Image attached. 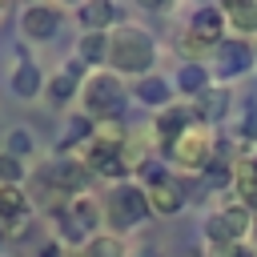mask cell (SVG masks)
<instances>
[{"instance_id": "obj_1", "label": "cell", "mask_w": 257, "mask_h": 257, "mask_svg": "<svg viewBox=\"0 0 257 257\" xmlns=\"http://www.w3.org/2000/svg\"><path fill=\"white\" fill-rule=\"evenodd\" d=\"M153 60H157V44H153V36H149L145 28L120 24L116 32H108V60H104V64H112V72L149 76Z\"/></svg>"}, {"instance_id": "obj_2", "label": "cell", "mask_w": 257, "mask_h": 257, "mask_svg": "<svg viewBox=\"0 0 257 257\" xmlns=\"http://www.w3.org/2000/svg\"><path fill=\"white\" fill-rule=\"evenodd\" d=\"M80 96H84V116L88 120H116L124 112V84L116 72H88L84 84H80Z\"/></svg>"}, {"instance_id": "obj_3", "label": "cell", "mask_w": 257, "mask_h": 257, "mask_svg": "<svg viewBox=\"0 0 257 257\" xmlns=\"http://www.w3.org/2000/svg\"><path fill=\"white\" fill-rule=\"evenodd\" d=\"M149 213H153V209H149L145 185H116V189L108 193V221H112L116 229H133V225H141Z\"/></svg>"}, {"instance_id": "obj_4", "label": "cell", "mask_w": 257, "mask_h": 257, "mask_svg": "<svg viewBox=\"0 0 257 257\" xmlns=\"http://www.w3.org/2000/svg\"><path fill=\"white\" fill-rule=\"evenodd\" d=\"M80 161H84L88 173H100V177H124V173H128L124 149H120V141L108 137V133H96L92 145H88V153H84Z\"/></svg>"}, {"instance_id": "obj_5", "label": "cell", "mask_w": 257, "mask_h": 257, "mask_svg": "<svg viewBox=\"0 0 257 257\" xmlns=\"http://www.w3.org/2000/svg\"><path fill=\"white\" fill-rule=\"evenodd\" d=\"M40 181L52 189V193H84V181H88V169H84V161H76V157H56L44 173H40Z\"/></svg>"}, {"instance_id": "obj_6", "label": "cell", "mask_w": 257, "mask_h": 257, "mask_svg": "<svg viewBox=\"0 0 257 257\" xmlns=\"http://www.w3.org/2000/svg\"><path fill=\"white\" fill-rule=\"evenodd\" d=\"M169 157H173L177 165H185V169H205V165L213 161V141H209V133L189 128V133H181V137L169 145Z\"/></svg>"}, {"instance_id": "obj_7", "label": "cell", "mask_w": 257, "mask_h": 257, "mask_svg": "<svg viewBox=\"0 0 257 257\" xmlns=\"http://www.w3.org/2000/svg\"><path fill=\"white\" fill-rule=\"evenodd\" d=\"M60 20H64V12L56 4H28L20 12V32L28 40H52L60 32Z\"/></svg>"}, {"instance_id": "obj_8", "label": "cell", "mask_w": 257, "mask_h": 257, "mask_svg": "<svg viewBox=\"0 0 257 257\" xmlns=\"http://www.w3.org/2000/svg\"><path fill=\"white\" fill-rule=\"evenodd\" d=\"M64 233L72 237V241H80L84 233H92L96 225H100V205H96V197H88V193H76L72 201H68V209H64Z\"/></svg>"}, {"instance_id": "obj_9", "label": "cell", "mask_w": 257, "mask_h": 257, "mask_svg": "<svg viewBox=\"0 0 257 257\" xmlns=\"http://www.w3.org/2000/svg\"><path fill=\"white\" fill-rule=\"evenodd\" d=\"M253 60H257L253 44H245V40H237V36H229V40L217 44V72H221L225 80H229V76H245V72L253 68Z\"/></svg>"}, {"instance_id": "obj_10", "label": "cell", "mask_w": 257, "mask_h": 257, "mask_svg": "<svg viewBox=\"0 0 257 257\" xmlns=\"http://www.w3.org/2000/svg\"><path fill=\"white\" fill-rule=\"evenodd\" d=\"M145 193H149V209H153V213H161V217L181 213V209H185V201H189L185 181H177V177H169V181H161V185H153V189H145Z\"/></svg>"}, {"instance_id": "obj_11", "label": "cell", "mask_w": 257, "mask_h": 257, "mask_svg": "<svg viewBox=\"0 0 257 257\" xmlns=\"http://www.w3.org/2000/svg\"><path fill=\"white\" fill-rule=\"evenodd\" d=\"M193 120H197V112L193 108H181V104H169V108H161V116H157V137H161V145L169 149L181 133H189L193 128Z\"/></svg>"}, {"instance_id": "obj_12", "label": "cell", "mask_w": 257, "mask_h": 257, "mask_svg": "<svg viewBox=\"0 0 257 257\" xmlns=\"http://www.w3.org/2000/svg\"><path fill=\"white\" fill-rule=\"evenodd\" d=\"M189 32H193L197 40H205V44H221V32H225V8H213V4L197 8V12L189 16Z\"/></svg>"}, {"instance_id": "obj_13", "label": "cell", "mask_w": 257, "mask_h": 257, "mask_svg": "<svg viewBox=\"0 0 257 257\" xmlns=\"http://www.w3.org/2000/svg\"><path fill=\"white\" fill-rule=\"evenodd\" d=\"M28 217V197L20 185H0V229H16V221Z\"/></svg>"}, {"instance_id": "obj_14", "label": "cell", "mask_w": 257, "mask_h": 257, "mask_svg": "<svg viewBox=\"0 0 257 257\" xmlns=\"http://www.w3.org/2000/svg\"><path fill=\"white\" fill-rule=\"evenodd\" d=\"M76 20L84 24V32H104V28H112L116 8H112V0H88L76 8Z\"/></svg>"}, {"instance_id": "obj_15", "label": "cell", "mask_w": 257, "mask_h": 257, "mask_svg": "<svg viewBox=\"0 0 257 257\" xmlns=\"http://www.w3.org/2000/svg\"><path fill=\"white\" fill-rule=\"evenodd\" d=\"M141 104H149V108H169V100H173V88H169V80L165 76H141L137 80V92H133Z\"/></svg>"}, {"instance_id": "obj_16", "label": "cell", "mask_w": 257, "mask_h": 257, "mask_svg": "<svg viewBox=\"0 0 257 257\" xmlns=\"http://www.w3.org/2000/svg\"><path fill=\"white\" fill-rule=\"evenodd\" d=\"M40 88H44L40 68H36L32 60H20V64H16V72H12V92H16L20 100H32V96H40Z\"/></svg>"}, {"instance_id": "obj_17", "label": "cell", "mask_w": 257, "mask_h": 257, "mask_svg": "<svg viewBox=\"0 0 257 257\" xmlns=\"http://www.w3.org/2000/svg\"><path fill=\"white\" fill-rule=\"evenodd\" d=\"M76 60L88 68V64H104L108 60V32H84L76 40Z\"/></svg>"}, {"instance_id": "obj_18", "label": "cell", "mask_w": 257, "mask_h": 257, "mask_svg": "<svg viewBox=\"0 0 257 257\" xmlns=\"http://www.w3.org/2000/svg\"><path fill=\"white\" fill-rule=\"evenodd\" d=\"M197 104H193V112H197V120H221L225 112H229V92L225 88H205L201 96H193Z\"/></svg>"}, {"instance_id": "obj_19", "label": "cell", "mask_w": 257, "mask_h": 257, "mask_svg": "<svg viewBox=\"0 0 257 257\" xmlns=\"http://www.w3.org/2000/svg\"><path fill=\"white\" fill-rule=\"evenodd\" d=\"M177 88H181L185 96H201V92L209 88V72H205V64L189 60V64L177 72Z\"/></svg>"}, {"instance_id": "obj_20", "label": "cell", "mask_w": 257, "mask_h": 257, "mask_svg": "<svg viewBox=\"0 0 257 257\" xmlns=\"http://www.w3.org/2000/svg\"><path fill=\"white\" fill-rule=\"evenodd\" d=\"M80 257H124V245H120V237H112V233H92V237L84 241Z\"/></svg>"}, {"instance_id": "obj_21", "label": "cell", "mask_w": 257, "mask_h": 257, "mask_svg": "<svg viewBox=\"0 0 257 257\" xmlns=\"http://www.w3.org/2000/svg\"><path fill=\"white\" fill-rule=\"evenodd\" d=\"M221 221L229 225V233H233L237 241H241L245 233H253V213H249L241 201H237V205H229V209H221Z\"/></svg>"}, {"instance_id": "obj_22", "label": "cell", "mask_w": 257, "mask_h": 257, "mask_svg": "<svg viewBox=\"0 0 257 257\" xmlns=\"http://www.w3.org/2000/svg\"><path fill=\"white\" fill-rule=\"evenodd\" d=\"M201 181H205L209 189H225V185L233 181V165H229L225 157H213V161L201 169Z\"/></svg>"}, {"instance_id": "obj_23", "label": "cell", "mask_w": 257, "mask_h": 257, "mask_svg": "<svg viewBox=\"0 0 257 257\" xmlns=\"http://www.w3.org/2000/svg\"><path fill=\"white\" fill-rule=\"evenodd\" d=\"M44 88H48V100H52V104H68V100L76 96V88H80V84H76L72 76H64V72H56L52 80H44Z\"/></svg>"}, {"instance_id": "obj_24", "label": "cell", "mask_w": 257, "mask_h": 257, "mask_svg": "<svg viewBox=\"0 0 257 257\" xmlns=\"http://www.w3.org/2000/svg\"><path fill=\"white\" fill-rule=\"evenodd\" d=\"M92 137V120L88 116H72L68 120V133H64V141H60V149H72L76 141H88Z\"/></svg>"}, {"instance_id": "obj_25", "label": "cell", "mask_w": 257, "mask_h": 257, "mask_svg": "<svg viewBox=\"0 0 257 257\" xmlns=\"http://www.w3.org/2000/svg\"><path fill=\"white\" fill-rule=\"evenodd\" d=\"M24 177V161L12 153H0V185H20Z\"/></svg>"}, {"instance_id": "obj_26", "label": "cell", "mask_w": 257, "mask_h": 257, "mask_svg": "<svg viewBox=\"0 0 257 257\" xmlns=\"http://www.w3.org/2000/svg\"><path fill=\"white\" fill-rule=\"evenodd\" d=\"M225 20H233L241 28H257V4H229L225 8Z\"/></svg>"}, {"instance_id": "obj_27", "label": "cell", "mask_w": 257, "mask_h": 257, "mask_svg": "<svg viewBox=\"0 0 257 257\" xmlns=\"http://www.w3.org/2000/svg\"><path fill=\"white\" fill-rule=\"evenodd\" d=\"M4 153H12V157H20V161H24V157L32 153V137H28L24 128H12V133H8V141H4Z\"/></svg>"}, {"instance_id": "obj_28", "label": "cell", "mask_w": 257, "mask_h": 257, "mask_svg": "<svg viewBox=\"0 0 257 257\" xmlns=\"http://www.w3.org/2000/svg\"><path fill=\"white\" fill-rule=\"evenodd\" d=\"M237 189H241V205H245L249 213H257V177H253V169L237 181Z\"/></svg>"}, {"instance_id": "obj_29", "label": "cell", "mask_w": 257, "mask_h": 257, "mask_svg": "<svg viewBox=\"0 0 257 257\" xmlns=\"http://www.w3.org/2000/svg\"><path fill=\"white\" fill-rule=\"evenodd\" d=\"M241 133H245L249 141L257 137V108H249V116H245V124H241Z\"/></svg>"}, {"instance_id": "obj_30", "label": "cell", "mask_w": 257, "mask_h": 257, "mask_svg": "<svg viewBox=\"0 0 257 257\" xmlns=\"http://www.w3.org/2000/svg\"><path fill=\"white\" fill-rule=\"evenodd\" d=\"M36 257H64V253H60V245H56V241H48V245H44Z\"/></svg>"}, {"instance_id": "obj_31", "label": "cell", "mask_w": 257, "mask_h": 257, "mask_svg": "<svg viewBox=\"0 0 257 257\" xmlns=\"http://www.w3.org/2000/svg\"><path fill=\"white\" fill-rule=\"evenodd\" d=\"M249 169H253V177H257V157H253V165H249Z\"/></svg>"}, {"instance_id": "obj_32", "label": "cell", "mask_w": 257, "mask_h": 257, "mask_svg": "<svg viewBox=\"0 0 257 257\" xmlns=\"http://www.w3.org/2000/svg\"><path fill=\"white\" fill-rule=\"evenodd\" d=\"M253 241H257V221H253Z\"/></svg>"}, {"instance_id": "obj_33", "label": "cell", "mask_w": 257, "mask_h": 257, "mask_svg": "<svg viewBox=\"0 0 257 257\" xmlns=\"http://www.w3.org/2000/svg\"><path fill=\"white\" fill-rule=\"evenodd\" d=\"M0 16H4V4H0Z\"/></svg>"}]
</instances>
